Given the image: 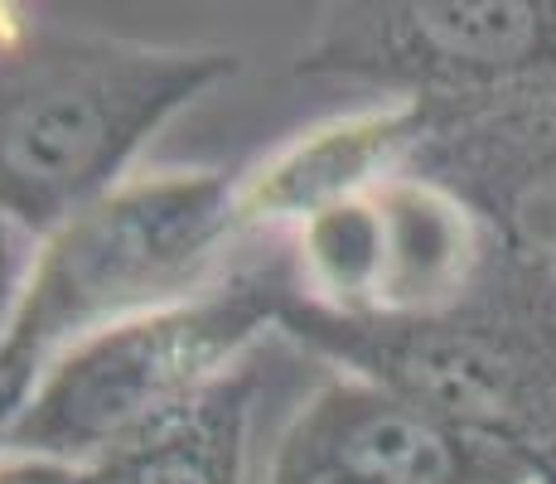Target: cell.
<instances>
[{
	"label": "cell",
	"instance_id": "11",
	"mask_svg": "<svg viewBox=\"0 0 556 484\" xmlns=\"http://www.w3.org/2000/svg\"><path fill=\"white\" fill-rule=\"evenodd\" d=\"M29 233L15 228L10 219H0V344H5L10 325H15V310H20V296H25V282H29Z\"/></svg>",
	"mask_w": 556,
	"mask_h": 484
},
{
	"label": "cell",
	"instance_id": "4",
	"mask_svg": "<svg viewBox=\"0 0 556 484\" xmlns=\"http://www.w3.org/2000/svg\"><path fill=\"white\" fill-rule=\"evenodd\" d=\"M295 286L291 252H271L218 276L194 300L83 339L39 378L10 426L5 450L68 466L112 456L238 369L266 325H281Z\"/></svg>",
	"mask_w": 556,
	"mask_h": 484
},
{
	"label": "cell",
	"instance_id": "10",
	"mask_svg": "<svg viewBox=\"0 0 556 484\" xmlns=\"http://www.w3.org/2000/svg\"><path fill=\"white\" fill-rule=\"evenodd\" d=\"M262 369L242 359L185 412L83 466V484H248V422Z\"/></svg>",
	"mask_w": 556,
	"mask_h": 484
},
{
	"label": "cell",
	"instance_id": "2",
	"mask_svg": "<svg viewBox=\"0 0 556 484\" xmlns=\"http://www.w3.org/2000/svg\"><path fill=\"white\" fill-rule=\"evenodd\" d=\"M281 335L556 484V257L522 233H508L479 282L435 315L349 320L309 306L295 286Z\"/></svg>",
	"mask_w": 556,
	"mask_h": 484
},
{
	"label": "cell",
	"instance_id": "8",
	"mask_svg": "<svg viewBox=\"0 0 556 484\" xmlns=\"http://www.w3.org/2000/svg\"><path fill=\"white\" fill-rule=\"evenodd\" d=\"M426 126L431 107L416 97H392L291 136L238 179L242 233H295L315 213L368 194L412 165Z\"/></svg>",
	"mask_w": 556,
	"mask_h": 484
},
{
	"label": "cell",
	"instance_id": "3",
	"mask_svg": "<svg viewBox=\"0 0 556 484\" xmlns=\"http://www.w3.org/2000/svg\"><path fill=\"white\" fill-rule=\"evenodd\" d=\"M238 238V179L223 170L131 175L53 228L0 344V432L10 436L39 378L83 339L208 290Z\"/></svg>",
	"mask_w": 556,
	"mask_h": 484
},
{
	"label": "cell",
	"instance_id": "1",
	"mask_svg": "<svg viewBox=\"0 0 556 484\" xmlns=\"http://www.w3.org/2000/svg\"><path fill=\"white\" fill-rule=\"evenodd\" d=\"M238 69L232 49L10 25L0 35V219L45 243L126 185L131 160Z\"/></svg>",
	"mask_w": 556,
	"mask_h": 484
},
{
	"label": "cell",
	"instance_id": "5",
	"mask_svg": "<svg viewBox=\"0 0 556 484\" xmlns=\"http://www.w3.org/2000/svg\"><path fill=\"white\" fill-rule=\"evenodd\" d=\"M295 73L459 102L556 73V0H349L319 15Z\"/></svg>",
	"mask_w": 556,
	"mask_h": 484
},
{
	"label": "cell",
	"instance_id": "12",
	"mask_svg": "<svg viewBox=\"0 0 556 484\" xmlns=\"http://www.w3.org/2000/svg\"><path fill=\"white\" fill-rule=\"evenodd\" d=\"M0 484H83V466L29 450H0Z\"/></svg>",
	"mask_w": 556,
	"mask_h": 484
},
{
	"label": "cell",
	"instance_id": "6",
	"mask_svg": "<svg viewBox=\"0 0 556 484\" xmlns=\"http://www.w3.org/2000/svg\"><path fill=\"white\" fill-rule=\"evenodd\" d=\"M266 484H542L538 470L392 387L334 373L286 422Z\"/></svg>",
	"mask_w": 556,
	"mask_h": 484
},
{
	"label": "cell",
	"instance_id": "13",
	"mask_svg": "<svg viewBox=\"0 0 556 484\" xmlns=\"http://www.w3.org/2000/svg\"><path fill=\"white\" fill-rule=\"evenodd\" d=\"M0 450H5V432H0Z\"/></svg>",
	"mask_w": 556,
	"mask_h": 484
},
{
	"label": "cell",
	"instance_id": "14",
	"mask_svg": "<svg viewBox=\"0 0 556 484\" xmlns=\"http://www.w3.org/2000/svg\"><path fill=\"white\" fill-rule=\"evenodd\" d=\"M552 257H556V252H552Z\"/></svg>",
	"mask_w": 556,
	"mask_h": 484
},
{
	"label": "cell",
	"instance_id": "9",
	"mask_svg": "<svg viewBox=\"0 0 556 484\" xmlns=\"http://www.w3.org/2000/svg\"><path fill=\"white\" fill-rule=\"evenodd\" d=\"M372 213H378V290H372V315L363 320H412L455 306L479 282L494 247L508 238L469 199L416 170H397L392 179L372 185Z\"/></svg>",
	"mask_w": 556,
	"mask_h": 484
},
{
	"label": "cell",
	"instance_id": "7",
	"mask_svg": "<svg viewBox=\"0 0 556 484\" xmlns=\"http://www.w3.org/2000/svg\"><path fill=\"white\" fill-rule=\"evenodd\" d=\"M426 107L431 126L406 170L455 189L504 233H522L528 199L556 185V73Z\"/></svg>",
	"mask_w": 556,
	"mask_h": 484
}]
</instances>
